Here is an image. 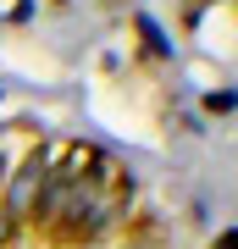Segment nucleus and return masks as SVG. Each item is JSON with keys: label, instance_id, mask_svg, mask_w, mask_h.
Instances as JSON below:
<instances>
[{"label": "nucleus", "instance_id": "39448f33", "mask_svg": "<svg viewBox=\"0 0 238 249\" xmlns=\"http://www.w3.org/2000/svg\"><path fill=\"white\" fill-rule=\"evenodd\" d=\"M216 249H238V232H233V227H221V238H216Z\"/></svg>", "mask_w": 238, "mask_h": 249}, {"label": "nucleus", "instance_id": "6e6552de", "mask_svg": "<svg viewBox=\"0 0 238 249\" xmlns=\"http://www.w3.org/2000/svg\"><path fill=\"white\" fill-rule=\"evenodd\" d=\"M205 6H216V0H205Z\"/></svg>", "mask_w": 238, "mask_h": 249}, {"label": "nucleus", "instance_id": "423d86ee", "mask_svg": "<svg viewBox=\"0 0 238 249\" xmlns=\"http://www.w3.org/2000/svg\"><path fill=\"white\" fill-rule=\"evenodd\" d=\"M6 172H11V150H0V188H6Z\"/></svg>", "mask_w": 238, "mask_h": 249}, {"label": "nucleus", "instance_id": "0eeeda50", "mask_svg": "<svg viewBox=\"0 0 238 249\" xmlns=\"http://www.w3.org/2000/svg\"><path fill=\"white\" fill-rule=\"evenodd\" d=\"M128 249H144V244H128Z\"/></svg>", "mask_w": 238, "mask_h": 249}, {"label": "nucleus", "instance_id": "1a4fd4ad", "mask_svg": "<svg viewBox=\"0 0 238 249\" xmlns=\"http://www.w3.org/2000/svg\"><path fill=\"white\" fill-rule=\"evenodd\" d=\"M55 6H67V0H55Z\"/></svg>", "mask_w": 238, "mask_h": 249}, {"label": "nucleus", "instance_id": "f03ea898", "mask_svg": "<svg viewBox=\"0 0 238 249\" xmlns=\"http://www.w3.org/2000/svg\"><path fill=\"white\" fill-rule=\"evenodd\" d=\"M133 22H139V34H144V45H150L155 55H172V39H166V28H161V22L150 17V11H139V17H133Z\"/></svg>", "mask_w": 238, "mask_h": 249}, {"label": "nucleus", "instance_id": "20e7f679", "mask_svg": "<svg viewBox=\"0 0 238 249\" xmlns=\"http://www.w3.org/2000/svg\"><path fill=\"white\" fill-rule=\"evenodd\" d=\"M11 238H17V227H11L6 216H0V249H11Z\"/></svg>", "mask_w": 238, "mask_h": 249}, {"label": "nucleus", "instance_id": "f257e3e1", "mask_svg": "<svg viewBox=\"0 0 238 249\" xmlns=\"http://www.w3.org/2000/svg\"><path fill=\"white\" fill-rule=\"evenodd\" d=\"M55 150H61V144H34L28 155L11 160L6 188H0V216H6L11 227H34V205H39L44 178H50V166H55Z\"/></svg>", "mask_w": 238, "mask_h": 249}, {"label": "nucleus", "instance_id": "9d476101", "mask_svg": "<svg viewBox=\"0 0 238 249\" xmlns=\"http://www.w3.org/2000/svg\"><path fill=\"white\" fill-rule=\"evenodd\" d=\"M0 100H6V89H0Z\"/></svg>", "mask_w": 238, "mask_h": 249}, {"label": "nucleus", "instance_id": "7ed1b4c3", "mask_svg": "<svg viewBox=\"0 0 238 249\" xmlns=\"http://www.w3.org/2000/svg\"><path fill=\"white\" fill-rule=\"evenodd\" d=\"M233 106H238V94L227 89V83H221V89H211V94H205V111H211V116H233Z\"/></svg>", "mask_w": 238, "mask_h": 249}]
</instances>
